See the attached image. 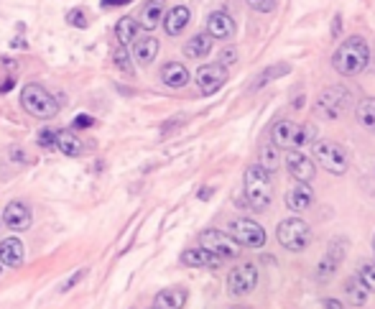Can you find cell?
Wrapping results in <instances>:
<instances>
[{"label": "cell", "instance_id": "obj_3", "mask_svg": "<svg viewBox=\"0 0 375 309\" xmlns=\"http://www.w3.org/2000/svg\"><path fill=\"white\" fill-rule=\"evenodd\" d=\"M312 156L324 172L337 174V176H342L350 166L348 151H345L339 144H334V141H324V138L312 141Z\"/></svg>", "mask_w": 375, "mask_h": 309}, {"label": "cell", "instance_id": "obj_44", "mask_svg": "<svg viewBox=\"0 0 375 309\" xmlns=\"http://www.w3.org/2000/svg\"><path fill=\"white\" fill-rule=\"evenodd\" d=\"M373 251H375V238H373Z\"/></svg>", "mask_w": 375, "mask_h": 309}, {"label": "cell", "instance_id": "obj_25", "mask_svg": "<svg viewBox=\"0 0 375 309\" xmlns=\"http://www.w3.org/2000/svg\"><path fill=\"white\" fill-rule=\"evenodd\" d=\"M212 41L214 38L209 36V34H196V36H192L187 41L184 54H187L189 59H205V56L212 52Z\"/></svg>", "mask_w": 375, "mask_h": 309}, {"label": "cell", "instance_id": "obj_2", "mask_svg": "<svg viewBox=\"0 0 375 309\" xmlns=\"http://www.w3.org/2000/svg\"><path fill=\"white\" fill-rule=\"evenodd\" d=\"M245 197L255 212H263L273 200V176L260 164L248 166L245 172Z\"/></svg>", "mask_w": 375, "mask_h": 309}, {"label": "cell", "instance_id": "obj_32", "mask_svg": "<svg viewBox=\"0 0 375 309\" xmlns=\"http://www.w3.org/2000/svg\"><path fill=\"white\" fill-rule=\"evenodd\" d=\"M286 72H288V64H278V67H268L266 72H263V77H260L258 82H255V87H263V84L271 82V80H276V77H284Z\"/></svg>", "mask_w": 375, "mask_h": 309}, {"label": "cell", "instance_id": "obj_1", "mask_svg": "<svg viewBox=\"0 0 375 309\" xmlns=\"http://www.w3.org/2000/svg\"><path fill=\"white\" fill-rule=\"evenodd\" d=\"M370 62V49H367V41L360 36H350L348 41H342L339 49L332 54V67L337 74H345V77H355L367 67Z\"/></svg>", "mask_w": 375, "mask_h": 309}, {"label": "cell", "instance_id": "obj_33", "mask_svg": "<svg viewBox=\"0 0 375 309\" xmlns=\"http://www.w3.org/2000/svg\"><path fill=\"white\" fill-rule=\"evenodd\" d=\"M250 8L258 10V13H271V10L276 8V0H245Z\"/></svg>", "mask_w": 375, "mask_h": 309}, {"label": "cell", "instance_id": "obj_8", "mask_svg": "<svg viewBox=\"0 0 375 309\" xmlns=\"http://www.w3.org/2000/svg\"><path fill=\"white\" fill-rule=\"evenodd\" d=\"M230 238L242 248H263L266 246V230L255 220L240 218L230 222Z\"/></svg>", "mask_w": 375, "mask_h": 309}, {"label": "cell", "instance_id": "obj_31", "mask_svg": "<svg viewBox=\"0 0 375 309\" xmlns=\"http://www.w3.org/2000/svg\"><path fill=\"white\" fill-rule=\"evenodd\" d=\"M357 279L363 282L367 291H375V264H360L357 266Z\"/></svg>", "mask_w": 375, "mask_h": 309}, {"label": "cell", "instance_id": "obj_26", "mask_svg": "<svg viewBox=\"0 0 375 309\" xmlns=\"http://www.w3.org/2000/svg\"><path fill=\"white\" fill-rule=\"evenodd\" d=\"M156 54H159V41H156L153 36H143L135 41V46H133L135 62L151 64L153 59H156Z\"/></svg>", "mask_w": 375, "mask_h": 309}, {"label": "cell", "instance_id": "obj_34", "mask_svg": "<svg viewBox=\"0 0 375 309\" xmlns=\"http://www.w3.org/2000/svg\"><path fill=\"white\" fill-rule=\"evenodd\" d=\"M67 21H69L71 26H77V28H84V26H87V16H84V10H80V8L69 10Z\"/></svg>", "mask_w": 375, "mask_h": 309}, {"label": "cell", "instance_id": "obj_11", "mask_svg": "<svg viewBox=\"0 0 375 309\" xmlns=\"http://www.w3.org/2000/svg\"><path fill=\"white\" fill-rule=\"evenodd\" d=\"M227 82V69L223 64H205L196 69V87L202 95H212Z\"/></svg>", "mask_w": 375, "mask_h": 309}, {"label": "cell", "instance_id": "obj_4", "mask_svg": "<svg viewBox=\"0 0 375 309\" xmlns=\"http://www.w3.org/2000/svg\"><path fill=\"white\" fill-rule=\"evenodd\" d=\"M21 102L34 118L49 120L54 115H59V100L49 90H44L41 84H26L21 92Z\"/></svg>", "mask_w": 375, "mask_h": 309}, {"label": "cell", "instance_id": "obj_46", "mask_svg": "<svg viewBox=\"0 0 375 309\" xmlns=\"http://www.w3.org/2000/svg\"><path fill=\"white\" fill-rule=\"evenodd\" d=\"M151 309H156V307H151Z\"/></svg>", "mask_w": 375, "mask_h": 309}, {"label": "cell", "instance_id": "obj_43", "mask_svg": "<svg viewBox=\"0 0 375 309\" xmlns=\"http://www.w3.org/2000/svg\"><path fill=\"white\" fill-rule=\"evenodd\" d=\"M230 309H250V307H240V304H238V307H230Z\"/></svg>", "mask_w": 375, "mask_h": 309}, {"label": "cell", "instance_id": "obj_22", "mask_svg": "<svg viewBox=\"0 0 375 309\" xmlns=\"http://www.w3.org/2000/svg\"><path fill=\"white\" fill-rule=\"evenodd\" d=\"M187 304V291L181 289V286H169V289H163L156 294V309H184Z\"/></svg>", "mask_w": 375, "mask_h": 309}, {"label": "cell", "instance_id": "obj_7", "mask_svg": "<svg viewBox=\"0 0 375 309\" xmlns=\"http://www.w3.org/2000/svg\"><path fill=\"white\" fill-rule=\"evenodd\" d=\"M276 238L284 248L299 253V251H304L312 243V230H309V225L302 218H286L284 222H278Z\"/></svg>", "mask_w": 375, "mask_h": 309}, {"label": "cell", "instance_id": "obj_6", "mask_svg": "<svg viewBox=\"0 0 375 309\" xmlns=\"http://www.w3.org/2000/svg\"><path fill=\"white\" fill-rule=\"evenodd\" d=\"M350 105H352V92L348 87H339V84H332L327 90L321 92L319 98H317V115L324 120H334L339 118L342 113H348Z\"/></svg>", "mask_w": 375, "mask_h": 309}, {"label": "cell", "instance_id": "obj_36", "mask_svg": "<svg viewBox=\"0 0 375 309\" xmlns=\"http://www.w3.org/2000/svg\"><path fill=\"white\" fill-rule=\"evenodd\" d=\"M232 62H238V52L235 49H225L223 54H220V64H232Z\"/></svg>", "mask_w": 375, "mask_h": 309}, {"label": "cell", "instance_id": "obj_28", "mask_svg": "<svg viewBox=\"0 0 375 309\" xmlns=\"http://www.w3.org/2000/svg\"><path fill=\"white\" fill-rule=\"evenodd\" d=\"M138 21L135 19H130V16H125V19H120L117 21V26H115V36H117V41L123 46H128L130 41H135V34H138Z\"/></svg>", "mask_w": 375, "mask_h": 309}, {"label": "cell", "instance_id": "obj_41", "mask_svg": "<svg viewBox=\"0 0 375 309\" xmlns=\"http://www.w3.org/2000/svg\"><path fill=\"white\" fill-rule=\"evenodd\" d=\"M10 87H13V77H8V80H5V82L0 84V92H8Z\"/></svg>", "mask_w": 375, "mask_h": 309}, {"label": "cell", "instance_id": "obj_29", "mask_svg": "<svg viewBox=\"0 0 375 309\" xmlns=\"http://www.w3.org/2000/svg\"><path fill=\"white\" fill-rule=\"evenodd\" d=\"M260 166L271 174L278 169V148L273 144H266L263 148H260Z\"/></svg>", "mask_w": 375, "mask_h": 309}, {"label": "cell", "instance_id": "obj_45", "mask_svg": "<svg viewBox=\"0 0 375 309\" xmlns=\"http://www.w3.org/2000/svg\"><path fill=\"white\" fill-rule=\"evenodd\" d=\"M0 273H3V264H0Z\"/></svg>", "mask_w": 375, "mask_h": 309}, {"label": "cell", "instance_id": "obj_27", "mask_svg": "<svg viewBox=\"0 0 375 309\" xmlns=\"http://www.w3.org/2000/svg\"><path fill=\"white\" fill-rule=\"evenodd\" d=\"M355 118L360 126L365 128V130H370L375 136V98H365V100L357 102Z\"/></svg>", "mask_w": 375, "mask_h": 309}, {"label": "cell", "instance_id": "obj_14", "mask_svg": "<svg viewBox=\"0 0 375 309\" xmlns=\"http://www.w3.org/2000/svg\"><path fill=\"white\" fill-rule=\"evenodd\" d=\"M3 222L8 227H13V230H26L31 225V207H28L26 202L13 200L5 207V212H3Z\"/></svg>", "mask_w": 375, "mask_h": 309}, {"label": "cell", "instance_id": "obj_16", "mask_svg": "<svg viewBox=\"0 0 375 309\" xmlns=\"http://www.w3.org/2000/svg\"><path fill=\"white\" fill-rule=\"evenodd\" d=\"M207 34L212 38H220V41L232 38L235 36V21H232L227 13L217 10V13H212V16L207 19Z\"/></svg>", "mask_w": 375, "mask_h": 309}, {"label": "cell", "instance_id": "obj_13", "mask_svg": "<svg viewBox=\"0 0 375 309\" xmlns=\"http://www.w3.org/2000/svg\"><path fill=\"white\" fill-rule=\"evenodd\" d=\"M342 255H345V246L339 248V243H332L330 251H327V255L319 261V266H317V279H319L321 284H327L337 273L339 264H342Z\"/></svg>", "mask_w": 375, "mask_h": 309}, {"label": "cell", "instance_id": "obj_17", "mask_svg": "<svg viewBox=\"0 0 375 309\" xmlns=\"http://www.w3.org/2000/svg\"><path fill=\"white\" fill-rule=\"evenodd\" d=\"M181 264L192 266V268H217V266L223 264V258H217V255H212L209 251H205V248L199 246L184 251L181 253Z\"/></svg>", "mask_w": 375, "mask_h": 309}, {"label": "cell", "instance_id": "obj_10", "mask_svg": "<svg viewBox=\"0 0 375 309\" xmlns=\"http://www.w3.org/2000/svg\"><path fill=\"white\" fill-rule=\"evenodd\" d=\"M199 246L205 248V251H209L212 255H217V258H223V261L225 258H238V248H240L223 230H205L199 236Z\"/></svg>", "mask_w": 375, "mask_h": 309}, {"label": "cell", "instance_id": "obj_19", "mask_svg": "<svg viewBox=\"0 0 375 309\" xmlns=\"http://www.w3.org/2000/svg\"><path fill=\"white\" fill-rule=\"evenodd\" d=\"M189 21H192V10L187 5H174L169 13H163V26L169 36H179L189 26Z\"/></svg>", "mask_w": 375, "mask_h": 309}, {"label": "cell", "instance_id": "obj_15", "mask_svg": "<svg viewBox=\"0 0 375 309\" xmlns=\"http://www.w3.org/2000/svg\"><path fill=\"white\" fill-rule=\"evenodd\" d=\"M26 261V248L18 238H5L0 243V264L8 266V268H18Z\"/></svg>", "mask_w": 375, "mask_h": 309}, {"label": "cell", "instance_id": "obj_40", "mask_svg": "<svg viewBox=\"0 0 375 309\" xmlns=\"http://www.w3.org/2000/svg\"><path fill=\"white\" fill-rule=\"evenodd\" d=\"M324 309H345V304L337 301V299H327V301H324Z\"/></svg>", "mask_w": 375, "mask_h": 309}, {"label": "cell", "instance_id": "obj_18", "mask_svg": "<svg viewBox=\"0 0 375 309\" xmlns=\"http://www.w3.org/2000/svg\"><path fill=\"white\" fill-rule=\"evenodd\" d=\"M312 202H314V192L309 184L296 182V187H291V190L286 192V207L294 209V212H304L306 207H312Z\"/></svg>", "mask_w": 375, "mask_h": 309}, {"label": "cell", "instance_id": "obj_23", "mask_svg": "<svg viewBox=\"0 0 375 309\" xmlns=\"http://www.w3.org/2000/svg\"><path fill=\"white\" fill-rule=\"evenodd\" d=\"M342 294H345L348 304H352V307H365L367 289L363 286V282H360L357 276H350V279H345V284H342Z\"/></svg>", "mask_w": 375, "mask_h": 309}, {"label": "cell", "instance_id": "obj_20", "mask_svg": "<svg viewBox=\"0 0 375 309\" xmlns=\"http://www.w3.org/2000/svg\"><path fill=\"white\" fill-rule=\"evenodd\" d=\"M163 13H166V0H148L141 10L138 26H143L146 31H153L163 21Z\"/></svg>", "mask_w": 375, "mask_h": 309}, {"label": "cell", "instance_id": "obj_12", "mask_svg": "<svg viewBox=\"0 0 375 309\" xmlns=\"http://www.w3.org/2000/svg\"><path fill=\"white\" fill-rule=\"evenodd\" d=\"M286 169H288V174L294 176L296 182H302V184H309L314 179V174H317L314 161L309 156H304L299 148H294V151L286 154Z\"/></svg>", "mask_w": 375, "mask_h": 309}, {"label": "cell", "instance_id": "obj_37", "mask_svg": "<svg viewBox=\"0 0 375 309\" xmlns=\"http://www.w3.org/2000/svg\"><path fill=\"white\" fill-rule=\"evenodd\" d=\"M82 276H84V271H77V273H74V276H71V279H69V284H64V286H62V291H69L71 286H74V284L80 282Z\"/></svg>", "mask_w": 375, "mask_h": 309}, {"label": "cell", "instance_id": "obj_38", "mask_svg": "<svg viewBox=\"0 0 375 309\" xmlns=\"http://www.w3.org/2000/svg\"><path fill=\"white\" fill-rule=\"evenodd\" d=\"M130 0H102V8H115V5H128Z\"/></svg>", "mask_w": 375, "mask_h": 309}, {"label": "cell", "instance_id": "obj_30", "mask_svg": "<svg viewBox=\"0 0 375 309\" xmlns=\"http://www.w3.org/2000/svg\"><path fill=\"white\" fill-rule=\"evenodd\" d=\"M113 62H115V67L120 69V72L133 74V62H130V52H128V49H125L123 44L113 49Z\"/></svg>", "mask_w": 375, "mask_h": 309}, {"label": "cell", "instance_id": "obj_21", "mask_svg": "<svg viewBox=\"0 0 375 309\" xmlns=\"http://www.w3.org/2000/svg\"><path fill=\"white\" fill-rule=\"evenodd\" d=\"M161 80H163L166 87L179 90V87H184L189 82V69L181 62H169L161 67Z\"/></svg>", "mask_w": 375, "mask_h": 309}, {"label": "cell", "instance_id": "obj_39", "mask_svg": "<svg viewBox=\"0 0 375 309\" xmlns=\"http://www.w3.org/2000/svg\"><path fill=\"white\" fill-rule=\"evenodd\" d=\"M92 123H95V120L87 118V115H82V118L74 120V126H77V128H89V126H92Z\"/></svg>", "mask_w": 375, "mask_h": 309}, {"label": "cell", "instance_id": "obj_9", "mask_svg": "<svg viewBox=\"0 0 375 309\" xmlns=\"http://www.w3.org/2000/svg\"><path fill=\"white\" fill-rule=\"evenodd\" d=\"M258 286V268L253 264H238L227 276V291L232 297H248Z\"/></svg>", "mask_w": 375, "mask_h": 309}, {"label": "cell", "instance_id": "obj_5", "mask_svg": "<svg viewBox=\"0 0 375 309\" xmlns=\"http://www.w3.org/2000/svg\"><path fill=\"white\" fill-rule=\"evenodd\" d=\"M309 141H314L312 126H296L291 120H278L276 126H273V130H271V144L276 146V148H286V151L302 148Z\"/></svg>", "mask_w": 375, "mask_h": 309}, {"label": "cell", "instance_id": "obj_42", "mask_svg": "<svg viewBox=\"0 0 375 309\" xmlns=\"http://www.w3.org/2000/svg\"><path fill=\"white\" fill-rule=\"evenodd\" d=\"M342 28V21H339V16L334 19V23H332V31H334V36H337V31Z\"/></svg>", "mask_w": 375, "mask_h": 309}, {"label": "cell", "instance_id": "obj_47", "mask_svg": "<svg viewBox=\"0 0 375 309\" xmlns=\"http://www.w3.org/2000/svg\"><path fill=\"white\" fill-rule=\"evenodd\" d=\"M0 222H3V220H0Z\"/></svg>", "mask_w": 375, "mask_h": 309}, {"label": "cell", "instance_id": "obj_35", "mask_svg": "<svg viewBox=\"0 0 375 309\" xmlns=\"http://www.w3.org/2000/svg\"><path fill=\"white\" fill-rule=\"evenodd\" d=\"M54 144H56V130H41L38 133V146L41 148H54Z\"/></svg>", "mask_w": 375, "mask_h": 309}, {"label": "cell", "instance_id": "obj_24", "mask_svg": "<svg viewBox=\"0 0 375 309\" xmlns=\"http://www.w3.org/2000/svg\"><path fill=\"white\" fill-rule=\"evenodd\" d=\"M54 146H56L64 156H82L84 154V144H82V138L74 136L71 130H56V144Z\"/></svg>", "mask_w": 375, "mask_h": 309}]
</instances>
